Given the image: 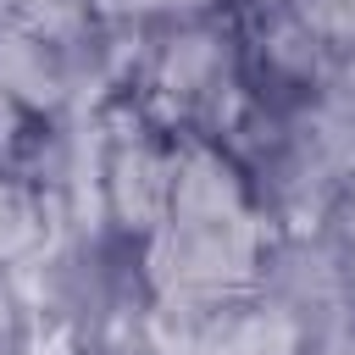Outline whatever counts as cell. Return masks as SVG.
Instances as JSON below:
<instances>
[{
  "label": "cell",
  "mask_w": 355,
  "mask_h": 355,
  "mask_svg": "<svg viewBox=\"0 0 355 355\" xmlns=\"http://www.w3.org/2000/svg\"><path fill=\"white\" fill-rule=\"evenodd\" d=\"M0 94L17 111H50L67 100V67L61 50L22 33V28H0Z\"/></svg>",
  "instance_id": "277c9868"
},
{
  "label": "cell",
  "mask_w": 355,
  "mask_h": 355,
  "mask_svg": "<svg viewBox=\"0 0 355 355\" xmlns=\"http://www.w3.org/2000/svg\"><path fill=\"white\" fill-rule=\"evenodd\" d=\"M44 244V205L28 183L0 178V266H22Z\"/></svg>",
  "instance_id": "52a82bcc"
},
{
  "label": "cell",
  "mask_w": 355,
  "mask_h": 355,
  "mask_svg": "<svg viewBox=\"0 0 355 355\" xmlns=\"http://www.w3.org/2000/svg\"><path fill=\"white\" fill-rule=\"evenodd\" d=\"M261 239L239 222H161L150 233V283L166 305H216L255 277Z\"/></svg>",
  "instance_id": "6da1fadb"
},
{
  "label": "cell",
  "mask_w": 355,
  "mask_h": 355,
  "mask_svg": "<svg viewBox=\"0 0 355 355\" xmlns=\"http://www.w3.org/2000/svg\"><path fill=\"white\" fill-rule=\"evenodd\" d=\"M288 17L322 44L355 55V0H288Z\"/></svg>",
  "instance_id": "ba28073f"
},
{
  "label": "cell",
  "mask_w": 355,
  "mask_h": 355,
  "mask_svg": "<svg viewBox=\"0 0 355 355\" xmlns=\"http://www.w3.org/2000/svg\"><path fill=\"white\" fill-rule=\"evenodd\" d=\"M155 0H89V11L94 17H111V22H128V17H139V11H150Z\"/></svg>",
  "instance_id": "30bf717a"
},
{
  "label": "cell",
  "mask_w": 355,
  "mask_h": 355,
  "mask_svg": "<svg viewBox=\"0 0 355 355\" xmlns=\"http://www.w3.org/2000/svg\"><path fill=\"white\" fill-rule=\"evenodd\" d=\"M266 61H272L277 72H288V78H311V72L322 67V44H316L294 17H283V22L272 28V39H266Z\"/></svg>",
  "instance_id": "9c48e42d"
},
{
  "label": "cell",
  "mask_w": 355,
  "mask_h": 355,
  "mask_svg": "<svg viewBox=\"0 0 355 355\" xmlns=\"http://www.w3.org/2000/svg\"><path fill=\"white\" fill-rule=\"evenodd\" d=\"M305 333L288 311H222L216 316V355H300Z\"/></svg>",
  "instance_id": "8992f818"
},
{
  "label": "cell",
  "mask_w": 355,
  "mask_h": 355,
  "mask_svg": "<svg viewBox=\"0 0 355 355\" xmlns=\"http://www.w3.org/2000/svg\"><path fill=\"white\" fill-rule=\"evenodd\" d=\"M161 11H178V17H194V11H205L211 0H155Z\"/></svg>",
  "instance_id": "8fae6325"
},
{
  "label": "cell",
  "mask_w": 355,
  "mask_h": 355,
  "mask_svg": "<svg viewBox=\"0 0 355 355\" xmlns=\"http://www.w3.org/2000/svg\"><path fill=\"white\" fill-rule=\"evenodd\" d=\"M244 211V183L233 161L211 144H183L172 150V216L166 222H239Z\"/></svg>",
  "instance_id": "3957f363"
},
{
  "label": "cell",
  "mask_w": 355,
  "mask_h": 355,
  "mask_svg": "<svg viewBox=\"0 0 355 355\" xmlns=\"http://www.w3.org/2000/svg\"><path fill=\"white\" fill-rule=\"evenodd\" d=\"M222 67H227V50H222V33L216 28H178L161 55H155V89L172 94V100H200L211 89H222Z\"/></svg>",
  "instance_id": "5b68a950"
},
{
  "label": "cell",
  "mask_w": 355,
  "mask_h": 355,
  "mask_svg": "<svg viewBox=\"0 0 355 355\" xmlns=\"http://www.w3.org/2000/svg\"><path fill=\"white\" fill-rule=\"evenodd\" d=\"M105 205L122 227L155 233L172 216V150L150 144V139H122L105 161Z\"/></svg>",
  "instance_id": "7a4b0ae2"
}]
</instances>
